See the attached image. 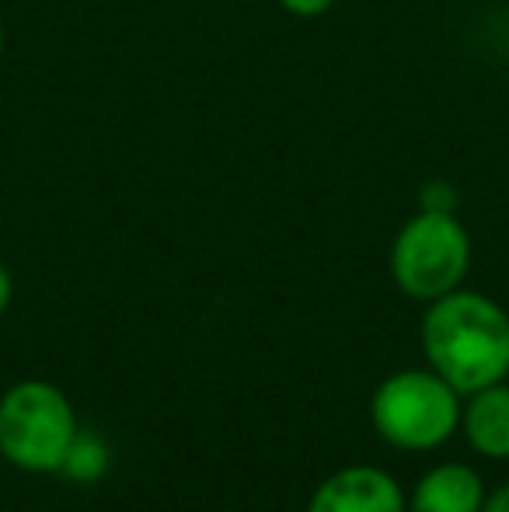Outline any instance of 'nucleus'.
Segmentation results:
<instances>
[{
  "label": "nucleus",
  "mask_w": 509,
  "mask_h": 512,
  "mask_svg": "<svg viewBox=\"0 0 509 512\" xmlns=\"http://www.w3.org/2000/svg\"><path fill=\"white\" fill-rule=\"evenodd\" d=\"M422 352L457 394H475L509 377V314L475 290H450L426 304Z\"/></svg>",
  "instance_id": "nucleus-1"
},
{
  "label": "nucleus",
  "mask_w": 509,
  "mask_h": 512,
  "mask_svg": "<svg viewBox=\"0 0 509 512\" xmlns=\"http://www.w3.org/2000/svg\"><path fill=\"white\" fill-rule=\"evenodd\" d=\"M461 394L433 370H398L384 377L370 401V422L387 446L426 453L461 429Z\"/></svg>",
  "instance_id": "nucleus-2"
},
{
  "label": "nucleus",
  "mask_w": 509,
  "mask_h": 512,
  "mask_svg": "<svg viewBox=\"0 0 509 512\" xmlns=\"http://www.w3.org/2000/svg\"><path fill=\"white\" fill-rule=\"evenodd\" d=\"M70 398L49 380H18L0 394V457L28 474H56L77 436Z\"/></svg>",
  "instance_id": "nucleus-3"
},
{
  "label": "nucleus",
  "mask_w": 509,
  "mask_h": 512,
  "mask_svg": "<svg viewBox=\"0 0 509 512\" xmlns=\"http://www.w3.org/2000/svg\"><path fill=\"white\" fill-rule=\"evenodd\" d=\"M471 265V237L457 213L419 209L391 244V279L408 300L433 304L464 283Z\"/></svg>",
  "instance_id": "nucleus-4"
},
{
  "label": "nucleus",
  "mask_w": 509,
  "mask_h": 512,
  "mask_svg": "<svg viewBox=\"0 0 509 512\" xmlns=\"http://www.w3.org/2000/svg\"><path fill=\"white\" fill-rule=\"evenodd\" d=\"M307 512H408V499L381 467L353 464L314 488Z\"/></svg>",
  "instance_id": "nucleus-5"
},
{
  "label": "nucleus",
  "mask_w": 509,
  "mask_h": 512,
  "mask_svg": "<svg viewBox=\"0 0 509 512\" xmlns=\"http://www.w3.org/2000/svg\"><path fill=\"white\" fill-rule=\"evenodd\" d=\"M485 502V481L471 464H436L415 481L408 512H478Z\"/></svg>",
  "instance_id": "nucleus-6"
},
{
  "label": "nucleus",
  "mask_w": 509,
  "mask_h": 512,
  "mask_svg": "<svg viewBox=\"0 0 509 512\" xmlns=\"http://www.w3.org/2000/svg\"><path fill=\"white\" fill-rule=\"evenodd\" d=\"M461 429L478 457L509 460V387L492 384L468 394V405L461 408Z\"/></svg>",
  "instance_id": "nucleus-7"
},
{
  "label": "nucleus",
  "mask_w": 509,
  "mask_h": 512,
  "mask_svg": "<svg viewBox=\"0 0 509 512\" xmlns=\"http://www.w3.org/2000/svg\"><path fill=\"white\" fill-rule=\"evenodd\" d=\"M63 474L70 481H81V485H91L98 481L105 471H109V443H105L98 432H84L77 429L74 443H70L67 457H63Z\"/></svg>",
  "instance_id": "nucleus-8"
},
{
  "label": "nucleus",
  "mask_w": 509,
  "mask_h": 512,
  "mask_svg": "<svg viewBox=\"0 0 509 512\" xmlns=\"http://www.w3.org/2000/svg\"><path fill=\"white\" fill-rule=\"evenodd\" d=\"M279 4H283L290 14H297V18H318V14H325L335 0H279Z\"/></svg>",
  "instance_id": "nucleus-9"
},
{
  "label": "nucleus",
  "mask_w": 509,
  "mask_h": 512,
  "mask_svg": "<svg viewBox=\"0 0 509 512\" xmlns=\"http://www.w3.org/2000/svg\"><path fill=\"white\" fill-rule=\"evenodd\" d=\"M478 512H509V481L496 485L492 492H485V502Z\"/></svg>",
  "instance_id": "nucleus-10"
},
{
  "label": "nucleus",
  "mask_w": 509,
  "mask_h": 512,
  "mask_svg": "<svg viewBox=\"0 0 509 512\" xmlns=\"http://www.w3.org/2000/svg\"><path fill=\"white\" fill-rule=\"evenodd\" d=\"M11 297H14V279H11V272H7V265L0 262V317L11 307Z\"/></svg>",
  "instance_id": "nucleus-11"
},
{
  "label": "nucleus",
  "mask_w": 509,
  "mask_h": 512,
  "mask_svg": "<svg viewBox=\"0 0 509 512\" xmlns=\"http://www.w3.org/2000/svg\"><path fill=\"white\" fill-rule=\"evenodd\" d=\"M4 46H7V35H4V21H0V60H4Z\"/></svg>",
  "instance_id": "nucleus-12"
}]
</instances>
